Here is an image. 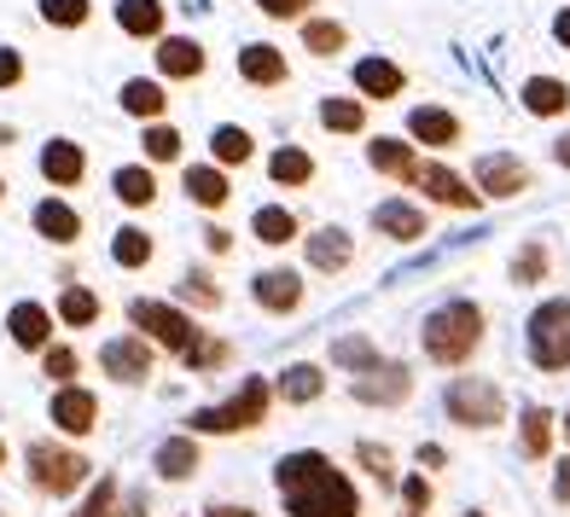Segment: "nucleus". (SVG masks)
Returning <instances> with one entry per match:
<instances>
[{
	"label": "nucleus",
	"instance_id": "obj_1",
	"mask_svg": "<svg viewBox=\"0 0 570 517\" xmlns=\"http://www.w3.org/2000/svg\"><path fill=\"white\" fill-rule=\"evenodd\" d=\"M274 488H279V500H285L292 517H361L355 483L326 454H315V448L285 454L274 465Z\"/></svg>",
	"mask_w": 570,
	"mask_h": 517
},
{
	"label": "nucleus",
	"instance_id": "obj_2",
	"mask_svg": "<svg viewBox=\"0 0 570 517\" xmlns=\"http://www.w3.org/2000/svg\"><path fill=\"white\" fill-rule=\"evenodd\" d=\"M483 344V308L478 302H443L425 320V360L436 367H465Z\"/></svg>",
	"mask_w": 570,
	"mask_h": 517
},
{
	"label": "nucleus",
	"instance_id": "obj_3",
	"mask_svg": "<svg viewBox=\"0 0 570 517\" xmlns=\"http://www.w3.org/2000/svg\"><path fill=\"white\" fill-rule=\"evenodd\" d=\"M268 407H274L268 378H245V384H239V396H227L222 407L193 412V436H239V430H263V425H268Z\"/></svg>",
	"mask_w": 570,
	"mask_h": 517
},
{
	"label": "nucleus",
	"instance_id": "obj_4",
	"mask_svg": "<svg viewBox=\"0 0 570 517\" xmlns=\"http://www.w3.org/2000/svg\"><path fill=\"white\" fill-rule=\"evenodd\" d=\"M524 349L535 372H570V297H548L524 326Z\"/></svg>",
	"mask_w": 570,
	"mask_h": 517
},
{
	"label": "nucleus",
	"instance_id": "obj_5",
	"mask_svg": "<svg viewBox=\"0 0 570 517\" xmlns=\"http://www.w3.org/2000/svg\"><path fill=\"white\" fill-rule=\"evenodd\" d=\"M23 465H30V483H36V495H76L88 477H94V465L76 454V448H59V443H30V454H23Z\"/></svg>",
	"mask_w": 570,
	"mask_h": 517
},
{
	"label": "nucleus",
	"instance_id": "obj_6",
	"mask_svg": "<svg viewBox=\"0 0 570 517\" xmlns=\"http://www.w3.org/2000/svg\"><path fill=\"white\" fill-rule=\"evenodd\" d=\"M128 320H135V331H140V338H151V344H164L169 355H180V360H187L198 344H204V331L187 320V315H180V308H169V302H128Z\"/></svg>",
	"mask_w": 570,
	"mask_h": 517
},
{
	"label": "nucleus",
	"instance_id": "obj_7",
	"mask_svg": "<svg viewBox=\"0 0 570 517\" xmlns=\"http://www.w3.org/2000/svg\"><path fill=\"white\" fill-rule=\"evenodd\" d=\"M443 407H449V419L465 425V430H495V425H507V396H501L489 378H454L449 396H443Z\"/></svg>",
	"mask_w": 570,
	"mask_h": 517
},
{
	"label": "nucleus",
	"instance_id": "obj_8",
	"mask_svg": "<svg viewBox=\"0 0 570 517\" xmlns=\"http://www.w3.org/2000/svg\"><path fill=\"white\" fill-rule=\"evenodd\" d=\"M413 187H420L431 203H449V210H478V198H483V192H472V180H460L443 163H420L413 169Z\"/></svg>",
	"mask_w": 570,
	"mask_h": 517
},
{
	"label": "nucleus",
	"instance_id": "obj_9",
	"mask_svg": "<svg viewBox=\"0 0 570 517\" xmlns=\"http://www.w3.org/2000/svg\"><path fill=\"white\" fill-rule=\"evenodd\" d=\"M99 367H106V378H117V384H146L151 378V344L146 338H111L106 349H99Z\"/></svg>",
	"mask_w": 570,
	"mask_h": 517
},
{
	"label": "nucleus",
	"instance_id": "obj_10",
	"mask_svg": "<svg viewBox=\"0 0 570 517\" xmlns=\"http://www.w3.org/2000/svg\"><path fill=\"white\" fill-rule=\"evenodd\" d=\"M53 425L65 436H94L99 430V396L82 390V384H65V390H53Z\"/></svg>",
	"mask_w": 570,
	"mask_h": 517
},
{
	"label": "nucleus",
	"instance_id": "obj_11",
	"mask_svg": "<svg viewBox=\"0 0 570 517\" xmlns=\"http://www.w3.org/2000/svg\"><path fill=\"white\" fill-rule=\"evenodd\" d=\"M413 396V378H407V367H396V360H379L373 372H361L355 378V401H379V407H396V401H407Z\"/></svg>",
	"mask_w": 570,
	"mask_h": 517
},
{
	"label": "nucleus",
	"instance_id": "obj_12",
	"mask_svg": "<svg viewBox=\"0 0 570 517\" xmlns=\"http://www.w3.org/2000/svg\"><path fill=\"white\" fill-rule=\"evenodd\" d=\"M478 192L518 198V192H530V169L518 158H507V151H489V158H478Z\"/></svg>",
	"mask_w": 570,
	"mask_h": 517
},
{
	"label": "nucleus",
	"instance_id": "obj_13",
	"mask_svg": "<svg viewBox=\"0 0 570 517\" xmlns=\"http://www.w3.org/2000/svg\"><path fill=\"white\" fill-rule=\"evenodd\" d=\"M256 302H263L268 315H297L303 308V279L292 268H263L256 274Z\"/></svg>",
	"mask_w": 570,
	"mask_h": 517
},
{
	"label": "nucleus",
	"instance_id": "obj_14",
	"mask_svg": "<svg viewBox=\"0 0 570 517\" xmlns=\"http://www.w3.org/2000/svg\"><path fill=\"white\" fill-rule=\"evenodd\" d=\"M7 331H12V344H18V349H30V355L53 349V315H47L41 302H18V308H12V320H7Z\"/></svg>",
	"mask_w": 570,
	"mask_h": 517
},
{
	"label": "nucleus",
	"instance_id": "obj_15",
	"mask_svg": "<svg viewBox=\"0 0 570 517\" xmlns=\"http://www.w3.org/2000/svg\"><path fill=\"white\" fill-rule=\"evenodd\" d=\"M407 135L420 140V146H431V151H454L460 146V117L454 111H436V106H420L407 117Z\"/></svg>",
	"mask_w": 570,
	"mask_h": 517
},
{
	"label": "nucleus",
	"instance_id": "obj_16",
	"mask_svg": "<svg viewBox=\"0 0 570 517\" xmlns=\"http://www.w3.org/2000/svg\"><path fill=\"white\" fill-rule=\"evenodd\" d=\"M151 471H158L164 483H187V477L198 471V436L180 430V436H169V443H158V454H151Z\"/></svg>",
	"mask_w": 570,
	"mask_h": 517
},
{
	"label": "nucleus",
	"instance_id": "obj_17",
	"mask_svg": "<svg viewBox=\"0 0 570 517\" xmlns=\"http://www.w3.org/2000/svg\"><path fill=\"white\" fill-rule=\"evenodd\" d=\"M239 76H245V82H256V88H279L292 70H285V53H279V47L256 41V47H245V53H239Z\"/></svg>",
	"mask_w": 570,
	"mask_h": 517
},
{
	"label": "nucleus",
	"instance_id": "obj_18",
	"mask_svg": "<svg viewBox=\"0 0 570 517\" xmlns=\"http://www.w3.org/2000/svg\"><path fill=\"white\" fill-rule=\"evenodd\" d=\"M553 436H559V419L548 407H524V419H518V448L524 459H548L553 454Z\"/></svg>",
	"mask_w": 570,
	"mask_h": 517
},
{
	"label": "nucleus",
	"instance_id": "obj_19",
	"mask_svg": "<svg viewBox=\"0 0 570 517\" xmlns=\"http://www.w3.org/2000/svg\"><path fill=\"white\" fill-rule=\"evenodd\" d=\"M373 227L384 232V239H425V210H413V203H402V198H391V203H379L373 210Z\"/></svg>",
	"mask_w": 570,
	"mask_h": 517
},
{
	"label": "nucleus",
	"instance_id": "obj_20",
	"mask_svg": "<svg viewBox=\"0 0 570 517\" xmlns=\"http://www.w3.org/2000/svg\"><path fill=\"white\" fill-rule=\"evenodd\" d=\"M355 88H361V99H396L402 88H407V76L391 64V59H367V64H355Z\"/></svg>",
	"mask_w": 570,
	"mask_h": 517
},
{
	"label": "nucleus",
	"instance_id": "obj_21",
	"mask_svg": "<svg viewBox=\"0 0 570 517\" xmlns=\"http://www.w3.org/2000/svg\"><path fill=\"white\" fill-rule=\"evenodd\" d=\"M41 175L53 180V187H76V180L88 175V158H82V146L76 140H53L41 151Z\"/></svg>",
	"mask_w": 570,
	"mask_h": 517
},
{
	"label": "nucleus",
	"instance_id": "obj_22",
	"mask_svg": "<svg viewBox=\"0 0 570 517\" xmlns=\"http://www.w3.org/2000/svg\"><path fill=\"white\" fill-rule=\"evenodd\" d=\"M524 111L530 117H564L570 111V82H559V76H530L524 82Z\"/></svg>",
	"mask_w": 570,
	"mask_h": 517
},
{
	"label": "nucleus",
	"instance_id": "obj_23",
	"mask_svg": "<svg viewBox=\"0 0 570 517\" xmlns=\"http://www.w3.org/2000/svg\"><path fill=\"white\" fill-rule=\"evenodd\" d=\"M350 256H355V245H350V232H338V227H321L315 239H308V262H315L321 274L350 268Z\"/></svg>",
	"mask_w": 570,
	"mask_h": 517
},
{
	"label": "nucleus",
	"instance_id": "obj_24",
	"mask_svg": "<svg viewBox=\"0 0 570 517\" xmlns=\"http://www.w3.org/2000/svg\"><path fill=\"white\" fill-rule=\"evenodd\" d=\"M36 232H41V239H53V245H76V239H82V221H76L70 203L47 198L41 210H36Z\"/></svg>",
	"mask_w": 570,
	"mask_h": 517
},
{
	"label": "nucleus",
	"instance_id": "obj_25",
	"mask_svg": "<svg viewBox=\"0 0 570 517\" xmlns=\"http://www.w3.org/2000/svg\"><path fill=\"white\" fill-rule=\"evenodd\" d=\"M321 390H326V372H321V367H308V360H297V367H285V372H279V396L292 401V407L321 401Z\"/></svg>",
	"mask_w": 570,
	"mask_h": 517
},
{
	"label": "nucleus",
	"instance_id": "obj_26",
	"mask_svg": "<svg viewBox=\"0 0 570 517\" xmlns=\"http://www.w3.org/2000/svg\"><path fill=\"white\" fill-rule=\"evenodd\" d=\"M158 70L164 76H180V82H193V76H204V47L198 41H164L158 47Z\"/></svg>",
	"mask_w": 570,
	"mask_h": 517
},
{
	"label": "nucleus",
	"instance_id": "obj_27",
	"mask_svg": "<svg viewBox=\"0 0 570 517\" xmlns=\"http://www.w3.org/2000/svg\"><path fill=\"white\" fill-rule=\"evenodd\" d=\"M111 187H117V198L128 203V210H146V203L158 198V175L140 169V163H128V169H117V175H111Z\"/></svg>",
	"mask_w": 570,
	"mask_h": 517
},
{
	"label": "nucleus",
	"instance_id": "obj_28",
	"mask_svg": "<svg viewBox=\"0 0 570 517\" xmlns=\"http://www.w3.org/2000/svg\"><path fill=\"white\" fill-rule=\"evenodd\" d=\"M122 111L140 117V122H158V117L169 111V93H164L158 82H140V76H135V82L122 88Z\"/></svg>",
	"mask_w": 570,
	"mask_h": 517
},
{
	"label": "nucleus",
	"instance_id": "obj_29",
	"mask_svg": "<svg viewBox=\"0 0 570 517\" xmlns=\"http://www.w3.org/2000/svg\"><path fill=\"white\" fill-rule=\"evenodd\" d=\"M379 360H384L379 344H373V338H361V331H355V338H338V344H332V367H344V372H355V378H361V372H373Z\"/></svg>",
	"mask_w": 570,
	"mask_h": 517
},
{
	"label": "nucleus",
	"instance_id": "obj_30",
	"mask_svg": "<svg viewBox=\"0 0 570 517\" xmlns=\"http://www.w3.org/2000/svg\"><path fill=\"white\" fill-rule=\"evenodd\" d=\"M367 158H373L379 175H396V180H413V169H420L407 140H379V146H367Z\"/></svg>",
	"mask_w": 570,
	"mask_h": 517
},
{
	"label": "nucleus",
	"instance_id": "obj_31",
	"mask_svg": "<svg viewBox=\"0 0 570 517\" xmlns=\"http://www.w3.org/2000/svg\"><path fill=\"white\" fill-rule=\"evenodd\" d=\"M250 232H256V239H263V245H292L297 239V216L292 210H279V203H268V210H256L250 216Z\"/></svg>",
	"mask_w": 570,
	"mask_h": 517
},
{
	"label": "nucleus",
	"instance_id": "obj_32",
	"mask_svg": "<svg viewBox=\"0 0 570 517\" xmlns=\"http://www.w3.org/2000/svg\"><path fill=\"white\" fill-rule=\"evenodd\" d=\"M117 23H122L128 36H158L164 30V0H122Z\"/></svg>",
	"mask_w": 570,
	"mask_h": 517
},
{
	"label": "nucleus",
	"instance_id": "obj_33",
	"mask_svg": "<svg viewBox=\"0 0 570 517\" xmlns=\"http://www.w3.org/2000/svg\"><path fill=\"white\" fill-rule=\"evenodd\" d=\"M321 122L332 135H361V128H367V99H326Z\"/></svg>",
	"mask_w": 570,
	"mask_h": 517
},
{
	"label": "nucleus",
	"instance_id": "obj_34",
	"mask_svg": "<svg viewBox=\"0 0 570 517\" xmlns=\"http://www.w3.org/2000/svg\"><path fill=\"white\" fill-rule=\"evenodd\" d=\"M187 198L198 210H222L227 203V175L222 169H187Z\"/></svg>",
	"mask_w": 570,
	"mask_h": 517
},
{
	"label": "nucleus",
	"instance_id": "obj_35",
	"mask_svg": "<svg viewBox=\"0 0 570 517\" xmlns=\"http://www.w3.org/2000/svg\"><path fill=\"white\" fill-rule=\"evenodd\" d=\"M268 175L279 180V187H308V180H315V158H308V151H297V146H285V151H274Z\"/></svg>",
	"mask_w": 570,
	"mask_h": 517
},
{
	"label": "nucleus",
	"instance_id": "obj_36",
	"mask_svg": "<svg viewBox=\"0 0 570 517\" xmlns=\"http://www.w3.org/2000/svg\"><path fill=\"white\" fill-rule=\"evenodd\" d=\"M548 268H553L548 245H541V239H530L524 250L512 256V286H541V279H548Z\"/></svg>",
	"mask_w": 570,
	"mask_h": 517
},
{
	"label": "nucleus",
	"instance_id": "obj_37",
	"mask_svg": "<svg viewBox=\"0 0 570 517\" xmlns=\"http://www.w3.org/2000/svg\"><path fill=\"white\" fill-rule=\"evenodd\" d=\"M344 41H350L344 23H326V18H308V23H303V47H308V53H321V59L344 53Z\"/></svg>",
	"mask_w": 570,
	"mask_h": 517
},
{
	"label": "nucleus",
	"instance_id": "obj_38",
	"mask_svg": "<svg viewBox=\"0 0 570 517\" xmlns=\"http://www.w3.org/2000/svg\"><path fill=\"white\" fill-rule=\"evenodd\" d=\"M355 459H361V471H367L379 488H396V459L384 443H355Z\"/></svg>",
	"mask_w": 570,
	"mask_h": 517
},
{
	"label": "nucleus",
	"instance_id": "obj_39",
	"mask_svg": "<svg viewBox=\"0 0 570 517\" xmlns=\"http://www.w3.org/2000/svg\"><path fill=\"white\" fill-rule=\"evenodd\" d=\"M250 135H245V128H216V135H210V151H216V163L222 169H233V163H250Z\"/></svg>",
	"mask_w": 570,
	"mask_h": 517
},
{
	"label": "nucleus",
	"instance_id": "obj_40",
	"mask_svg": "<svg viewBox=\"0 0 570 517\" xmlns=\"http://www.w3.org/2000/svg\"><path fill=\"white\" fill-rule=\"evenodd\" d=\"M59 320H65V326H94V320H99V297H94L88 286H70V291L59 297Z\"/></svg>",
	"mask_w": 570,
	"mask_h": 517
},
{
	"label": "nucleus",
	"instance_id": "obj_41",
	"mask_svg": "<svg viewBox=\"0 0 570 517\" xmlns=\"http://www.w3.org/2000/svg\"><path fill=\"white\" fill-rule=\"evenodd\" d=\"M111 256H117V268H146L151 262V239L140 227H122L117 239H111Z\"/></svg>",
	"mask_w": 570,
	"mask_h": 517
},
{
	"label": "nucleus",
	"instance_id": "obj_42",
	"mask_svg": "<svg viewBox=\"0 0 570 517\" xmlns=\"http://www.w3.org/2000/svg\"><path fill=\"white\" fill-rule=\"evenodd\" d=\"M76 517H128L122 506H117V477H99V488L76 506Z\"/></svg>",
	"mask_w": 570,
	"mask_h": 517
},
{
	"label": "nucleus",
	"instance_id": "obj_43",
	"mask_svg": "<svg viewBox=\"0 0 570 517\" xmlns=\"http://www.w3.org/2000/svg\"><path fill=\"white\" fill-rule=\"evenodd\" d=\"M88 0H41V18L47 23H59V30H82V23H88Z\"/></svg>",
	"mask_w": 570,
	"mask_h": 517
},
{
	"label": "nucleus",
	"instance_id": "obj_44",
	"mask_svg": "<svg viewBox=\"0 0 570 517\" xmlns=\"http://www.w3.org/2000/svg\"><path fill=\"white\" fill-rule=\"evenodd\" d=\"M227 360H233V344H222V338H204V344L187 355V367H193V372H222Z\"/></svg>",
	"mask_w": 570,
	"mask_h": 517
},
{
	"label": "nucleus",
	"instance_id": "obj_45",
	"mask_svg": "<svg viewBox=\"0 0 570 517\" xmlns=\"http://www.w3.org/2000/svg\"><path fill=\"white\" fill-rule=\"evenodd\" d=\"M76 367H82V360H76V349H65V344H53V349H41V372L47 378H59V390L76 378Z\"/></svg>",
	"mask_w": 570,
	"mask_h": 517
},
{
	"label": "nucleus",
	"instance_id": "obj_46",
	"mask_svg": "<svg viewBox=\"0 0 570 517\" xmlns=\"http://www.w3.org/2000/svg\"><path fill=\"white\" fill-rule=\"evenodd\" d=\"M146 158L151 163H175L180 158V135H175V128H164V122L146 128Z\"/></svg>",
	"mask_w": 570,
	"mask_h": 517
},
{
	"label": "nucleus",
	"instance_id": "obj_47",
	"mask_svg": "<svg viewBox=\"0 0 570 517\" xmlns=\"http://www.w3.org/2000/svg\"><path fill=\"white\" fill-rule=\"evenodd\" d=\"M180 297L198 302V308H222V291H216L210 274H187V279H180Z\"/></svg>",
	"mask_w": 570,
	"mask_h": 517
},
{
	"label": "nucleus",
	"instance_id": "obj_48",
	"mask_svg": "<svg viewBox=\"0 0 570 517\" xmlns=\"http://www.w3.org/2000/svg\"><path fill=\"white\" fill-rule=\"evenodd\" d=\"M402 506L425 517V511H431V483H425V477H407V483H402Z\"/></svg>",
	"mask_w": 570,
	"mask_h": 517
},
{
	"label": "nucleus",
	"instance_id": "obj_49",
	"mask_svg": "<svg viewBox=\"0 0 570 517\" xmlns=\"http://www.w3.org/2000/svg\"><path fill=\"white\" fill-rule=\"evenodd\" d=\"M256 7H263L268 18H303L308 7H315V0H256Z\"/></svg>",
	"mask_w": 570,
	"mask_h": 517
},
{
	"label": "nucleus",
	"instance_id": "obj_50",
	"mask_svg": "<svg viewBox=\"0 0 570 517\" xmlns=\"http://www.w3.org/2000/svg\"><path fill=\"white\" fill-rule=\"evenodd\" d=\"M18 82H23V59L12 47H0V88H18Z\"/></svg>",
	"mask_w": 570,
	"mask_h": 517
},
{
	"label": "nucleus",
	"instance_id": "obj_51",
	"mask_svg": "<svg viewBox=\"0 0 570 517\" xmlns=\"http://www.w3.org/2000/svg\"><path fill=\"white\" fill-rule=\"evenodd\" d=\"M553 500H559V506H570V454L559 459V471H553Z\"/></svg>",
	"mask_w": 570,
	"mask_h": 517
},
{
	"label": "nucleus",
	"instance_id": "obj_52",
	"mask_svg": "<svg viewBox=\"0 0 570 517\" xmlns=\"http://www.w3.org/2000/svg\"><path fill=\"white\" fill-rule=\"evenodd\" d=\"M204 245H210L216 256H227V250H233V232H222V227H210V232H204Z\"/></svg>",
	"mask_w": 570,
	"mask_h": 517
},
{
	"label": "nucleus",
	"instance_id": "obj_53",
	"mask_svg": "<svg viewBox=\"0 0 570 517\" xmlns=\"http://www.w3.org/2000/svg\"><path fill=\"white\" fill-rule=\"evenodd\" d=\"M553 41H559V47H570V7L553 18Z\"/></svg>",
	"mask_w": 570,
	"mask_h": 517
},
{
	"label": "nucleus",
	"instance_id": "obj_54",
	"mask_svg": "<svg viewBox=\"0 0 570 517\" xmlns=\"http://www.w3.org/2000/svg\"><path fill=\"white\" fill-rule=\"evenodd\" d=\"M204 517H256V511H250V506H210Z\"/></svg>",
	"mask_w": 570,
	"mask_h": 517
},
{
	"label": "nucleus",
	"instance_id": "obj_55",
	"mask_svg": "<svg viewBox=\"0 0 570 517\" xmlns=\"http://www.w3.org/2000/svg\"><path fill=\"white\" fill-rule=\"evenodd\" d=\"M553 158H559V169H570V135H564L559 146H553Z\"/></svg>",
	"mask_w": 570,
	"mask_h": 517
},
{
	"label": "nucleus",
	"instance_id": "obj_56",
	"mask_svg": "<svg viewBox=\"0 0 570 517\" xmlns=\"http://www.w3.org/2000/svg\"><path fill=\"white\" fill-rule=\"evenodd\" d=\"M559 436H564V443H570V407H564V419H559Z\"/></svg>",
	"mask_w": 570,
	"mask_h": 517
},
{
	"label": "nucleus",
	"instance_id": "obj_57",
	"mask_svg": "<svg viewBox=\"0 0 570 517\" xmlns=\"http://www.w3.org/2000/svg\"><path fill=\"white\" fill-rule=\"evenodd\" d=\"M0 471H7V443H0Z\"/></svg>",
	"mask_w": 570,
	"mask_h": 517
},
{
	"label": "nucleus",
	"instance_id": "obj_58",
	"mask_svg": "<svg viewBox=\"0 0 570 517\" xmlns=\"http://www.w3.org/2000/svg\"><path fill=\"white\" fill-rule=\"evenodd\" d=\"M465 517H489V511H465Z\"/></svg>",
	"mask_w": 570,
	"mask_h": 517
},
{
	"label": "nucleus",
	"instance_id": "obj_59",
	"mask_svg": "<svg viewBox=\"0 0 570 517\" xmlns=\"http://www.w3.org/2000/svg\"><path fill=\"white\" fill-rule=\"evenodd\" d=\"M402 517H420V511H402Z\"/></svg>",
	"mask_w": 570,
	"mask_h": 517
},
{
	"label": "nucleus",
	"instance_id": "obj_60",
	"mask_svg": "<svg viewBox=\"0 0 570 517\" xmlns=\"http://www.w3.org/2000/svg\"><path fill=\"white\" fill-rule=\"evenodd\" d=\"M0 517H7V511H0Z\"/></svg>",
	"mask_w": 570,
	"mask_h": 517
}]
</instances>
